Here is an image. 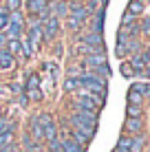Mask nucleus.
<instances>
[{
    "mask_svg": "<svg viewBox=\"0 0 150 152\" xmlns=\"http://www.w3.org/2000/svg\"><path fill=\"white\" fill-rule=\"evenodd\" d=\"M4 44H7V33L0 31V46H4Z\"/></svg>",
    "mask_w": 150,
    "mask_h": 152,
    "instance_id": "nucleus-34",
    "label": "nucleus"
},
{
    "mask_svg": "<svg viewBox=\"0 0 150 152\" xmlns=\"http://www.w3.org/2000/svg\"><path fill=\"white\" fill-rule=\"evenodd\" d=\"M22 152H24V150H22Z\"/></svg>",
    "mask_w": 150,
    "mask_h": 152,
    "instance_id": "nucleus-40",
    "label": "nucleus"
},
{
    "mask_svg": "<svg viewBox=\"0 0 150 152\" xmlns=\"http://www.w3.org/2000/svg\"><path fill=\"white\" fill-rule=\"evenodd\" d=\"M143 143H146V139H143L141 134L132 137V145H130V152H141V150H143Z\"/></svg>",
    "mask_w": 150,
    "mask_h": 152,
    "instance_id": "nucleus-21",
    "label": "nucleus"
},
{
    "mask_svg": "<svg viewBox=\"0 0 150 152\" xmlns=\"http://www.w3.org/2000/svg\"><path fill=\"white\" fill-rule=\"evenodd\" d=\"M143 75H146V77H150V64L146 66V71H143Z\"/></svg>",
    "mask_w": 150,
    "mask_h": 152,
    "instance_id": "nucleus-35",
    "label": "nucleus"
},
{
    "mask_svg": "<svg viewBox=\"0 0 150 152\" xmlns=\"http://www.w3.org/2000/svg\"><path fill=\"white\" fill-rule=\"evenodd\" d=\"M102 29H104V9H100L95 15V24H93V33H100L102 35Z\"/></svg>",
    "mask_w": 150,
    "mask_h": 152,
    "instance_id": "nucleus-18",
    "label": "nucleus"
},
{
    "mask_svg": "<svg viewBox=\"0 0 150 152\" xmlns=\"http://www.w3.org/2000/svg\"><path fill=\"white\" fill-rule=\"evenodd\" d=\"M141 128H143V121H141V117H135V119H126V130H128V132H132V134H139V132H141Z\"/></svg>",
    "mask_w": 150,
    "mask_h": 152,
    "instance_id": "nucleus-13",
    "label": "nucleus"
},
{
    "mask_svg": "<svg viewBox=\"0 0 150 152\" xmlns=\"http://www.w3.org/2000/svg\"><path fill=\"white\" fill-rule=\"evenodd\" d=\"M13 66H15V57L9 53L7 49H2V51H0V69L9 71V69H13Z\"/></svg>",
    "mask_w": 150,
    "mask_h": 152,
    "instance_id": "nucleus-10",
    "label": "nucleus"
},
{
    "mask_svg": "<svg viewBox=\"0 0 150 152\" xmlns=\"http://www.w3.org/2000/svg\"><path fill=\"white\" fill-rule=\"evenodd\" d=\"M128 13L135 15V18H137V15H141L143 13V2H141V0H132V2L128 4Z\"/></svg>",
    "mask_w": 150,
    "mask_h": 152,
    "instance_id": "nucleus-17",
    "label": "nucleus"
},
{
    "mask_svg": "<svg viewBox=\"0 0 150 152\" xmlns=\"http://www.w3.org/2000/svg\"><path fill=\"white\" fill-rule=\"evenodd\" d=\"M4 49H7L11 55H15V53H20V51H22V44H20V40H7Z\"/></svg>",
    "mask_w": 150,
    "mask_h": 152,
    "instance_id": "nucleus-19",
    "label": "nucleus"
},
{
    "mask_svg": "<svg viewBox=\"0 0 150 152\" xmlns=\"http://www.w3.org/2000/svg\"><path fill=\"white\" fill-rule=\"evenodd\" d=\"M126 115H128V119L141 117V106H130V104H128V108H126Z\"/></svg>",
    "mask_w": 150,
    "mask_h": 152,
    "instance_id": "nucleus-26",
    "label": "nucleus"
},
{
    "mask_svg": "<svg viewBox=\"0 0 150 152\" xmlns=\"http://www.w3.org/2000/svg\"><path fill=\"white\" fill-rule=\"evenodd\" d=\"M9 130H13V121L7 119V117H0V134L9 132Z\"/></svg>",
    "mask_w": 150,
    "mask_h": 152,
    "instance_id": "nucleus-25",
    "label": "nucleus"
},
{
    "mask_svg": "<svg viewBox=\"0 0 150 152\" xmlns=\"http://www.w3.org/2000/svg\"><path fill=\"white\" fill-rule=\"evenodd\" d=\"M148 64H150V62L146 60V55H143V53H137V55L130 60V66H132V71H135V75H137V73H143Z\"/></svg>",
    "mask_w": 150,
    "mask_h": 152,
    "instance_id": "nucleus-8",
    "label": "nucleus"
},
{
    "mask_svg": "<svg viewBox=\"0 0 150 152\" xmlns=\"http://www.w3.org/2000/svg\"><path fill=\"white\" fill-rule=\"evenodd\" d=\"M102 104L100 97L95 95H89V93H82V95H77L75 99V106L77 110H86V113H97V106Z\"/></svg>",
    "mask_w": 150,
    "mask_h": 152,
    "instance_id": "nucleus-2",
    "label": "nucleus"
},
{
    "mask_svg": "<svg viewBox=\"0 0 150 152\" xmlns=\"http://www.w3.org/2000/svg\"><path fill=\"white\" fill-rule=\"evenodd\" d=\"M84 64L91 66L93 71H97L100 66H106V57H104V53H93V55L84 57Z\"/></svg>",
    "mask_w": 150,
    "mask_h": 152,
    "instance_id": "nucleus-7",
    "label": "nucleus"
},
{
    "mask_svg": "<svg viewBox=\"0 0 150 152\" xmlns=\"http://www.w3.org/2000/svg\"><path fill=\"white\" fill-rule=\"evenodd\" d=\"M71 124H73L77 130H89V132H95L97 115L95 113H86V110H75L73 115H71Z\"/></svg>",
    "mask_w": 150,
    "mask_h": 152,
    "instance_id": "nucleus-1",
    "label": "nucleus"
},
{
    "mask_svg": "<svg viewBox=\"0 0 150 152\" xmlns=\"http://www.w3.org/2000/svg\"><path fill=\"white\" fill-rule=\"evenodd\" d=\"M27 38L31 40V44H33V46H35V44H40V42L44 40V35H42V24H31Z\"/></svg>",
    "mask_w": 150,
    "mask_h": 152,
    "instance_id": "nucleus-9",
    "label": "nucleus"
},
{
    "mask_svg": "<svg viewBox=\"0 0 150 152\" xmlns=\"http://www.w3.org/2000/svg\"><path fill=\"white\" fill-rule=\"evenodd\" d=\"M71 139L77 141L80 145H86V143L93 139V132H89V130H77V128H73V137H71Z\"/></svg>",
    "mask_w": 150,
    "mask_h": 152,
    "instance_id": "nucleus-11",
    "label": "nucleus"
},
{
    "mask_svg": "<svg viewBox=\"0 0 150 152\" xmlns=\"http://www.w3.org/2000/svg\"><path fill=\"white\" fill-rule=\"evenodd\" d=\"M49 11L53 13V18H64V15H69V2H64V0H55L53 4H49Z\"/></svg>",
    "mask_w": 150,
    "mask_h": 152,
    "instance_id": "nucleus-6",
    "label": "nucleus"
},
{
    "mask_svg": "<svg viewBox=\"0 0 150 152\" xmlns=\"http://www.w3.org/2000/svg\"><path fill=\"white\" fill-rule=\"evenodd\" d=\"M22 143H24V152H27V150H38V145H35V141L31 139V134H24Z\"/></svg>",
    "mask_w": 150,
    "mask_h": 152,
    "instance_id": "nucleus-28",
    "label": "nucleus"
},
{
    "mask_svg": "<svg viewBox=\"0 0 150 152\" xmlns=\"http://www.w3.org/2000/svg\"><path fill=\"white\" fill-rule=\"evenodd\" d=\"M62 152H84V145L73 139H62Z\"/></svg>",
    "mask_w": 150,
    "mask_h": 152,
    "instance_id": "nucleus-12",
    "label": "nucleus"
},
{
    "mask_svg": "<svg viewBox=\"0 0 150 152\" xmlns=\"http://www.w3.org/2000/svg\"><path fill=\"white\" fill-rule=\"evenodd\" d=\"M60 152H62V150H60Z\"/></svg>",
    "mask_w": 150,
    "mask_h": 152,
    "instance_id": "nucleus-39",
    "label": "nucleus"
},
{
    "mask_svg": "<svg viewBox=\"0 0 150 152\" xmlns=\"http://www.w3.org/2000/svg\"><path fill=\"white\" fill-rule=\"evenodd\" d=\"M141 2H146V0H141Z\"/></svg>",
    "mask_w": 150,
    "mask_h": 152,
    "instance_id": "nucleus-37",
    "label": "nucleus"
},
{
    "mask_svg": "<svg viewBox=\"0 0 150 152\" xmlns=\"http://www.w3.org/2000/svg\"><path fill=\"white\" fill-rule=\"evenodd\" d=\"M121 75H124V77H132V75H135L130 62H124V64H121Z\"/></svg>",
    "mask_w": 150,
    "mask_h": 152,
    "instance_id": "nucleus-29",
    "label": "nucleus"
},
{
    "mask_svg": "<svg viewBox=\"0 0 150 152\" xmlns=\"http://www.w3.org/2000/svg\"><path fill=\"white\" fill-rule=\"evenodd\" d=\"M69 13H71V18L77 20V22H84L86 18H89V7L86 4H82V2H71L69 4Z\"/></svg>",
    "mask_w": 150,
    "mask_h": 152,
    "instance_id": "nucleus-5",
    "label": "nucleus"
},
{
    "mask_svg": "<svg viewBox=\"0 0 150 152\" xmlns=\"http://www.w3.org/2000/svg\"><path fill=\"white\" fill-rule=\"evenodd\" d=\"M38 88H40V77L38 73H31L27 77V91H38Z\"/></svg>",
    "mask_w": 150,
    "mask_h": 152,
    "instance_id": "nucleus-20",
    "label": "nucleus"
},
{
    "mask_svg": "<svg viewBox=\"0 0 150 152\" xmlns=\"http://www.w3.org/2000/svg\"><path fill=\"white\" fill-rule=\"evenodd\" d=\"M82 44H89V46H95V49H102V35L100 33H89L82 38Z\"/></svg>",
    "mask_w": 150,
    "mask_h": 152,
    "instance_id": "nucleus-14",
    "label": "nucleus"
},
{
    "mask_svg": "<svg viewBox=\"0 0 150 152\" xmlns=\"http://www.w3.org/2000/svg\"><path fill=\"white\" fill-rule=\"evenodd\" d=\"M128 104H130V106H143V95L137 93L135 88H130V91H128Z\"/></svg>",
    "mask_w": 150,
    "mask_h": 152,
    "instance_id": "nucleus-15",
    "label": "nucleus"
},
{
    "mask_svg": "<svg viewBox=\"0 0 150 152\" xmlns=\"http://www.w3.org/2000/svg\"><path fill=\"white\" fill-rule=\"evenodd\" d=\"M130 88H135V91L141 93L143 97H150V86H148V84H132Z\"/></svg>",
    "mask_w": 150,
    "mask_h": 152,
    "instance_id": "nucleus-27",
    "label": "nucleus"
},
{
    "mask_svg": "<svg viewBox=\"0 0 150 152\" xmlns=\"http://www.w3.org/2000/svg\"><path fill=\"white\" fill-rule=\"evenodd\" d=\"M80 27H82V22H77V20H73V18H69V29H71V31H77Z\"/></svg>",
    "mask_w": 150,
    "mask_h": 152,
    "instance_id": "nucleus-33",
    "label": "nucleus"
},
{
    "mask_svg": "<svg viewBox=\"0 0 150 152\" xmlns=\"http://www.w3.org/2000/svg\"><path fill=\"white\" fill-rule=\"evenodd\" d=\"M130 145H132V137H121L117 141L115 152H130Z\"/></svg>",
    "mask_w": 150,
    "mask_h": 152,
    "instance_id": "nucleus-16",
    "label": "nucleus"
},
{
    "mask_svg": "<svg viewBox=\"0 0 150 152\" xmlns=\"http://www.w3.org/2000/svg\"><path fill=\"white\" fill-rule=\"evenodd\" d=\"M130 24H135V15H130V13H124V18H121V27H130Z\"/></svg>",
    "mask_w": 150,
    "mask_h": 152,
    "instance_id": "nucleus-31",
    "label": "nucleus"
},
{
    "mask_svg": "<svg viewBox=\"0 0 150 152\" xmlns=\"http://www.w3.org/2000/svg\"><path fill=\"white\" fill-rule=\"evenodd\" d=\"M9 27V11L7 7H0V31H4Z\"/></svg>",
    "mask_w": 150,
    "mask_h": 152,
    "instance_id": "nucleus-24",
    "label": "nucleus"
},
{
    "mask_svg": "<svg viewBox=\"0 0 150 152\" xmlns=\"http://www.w3.org/2000/svg\"><path fill=\"white\" fill-rule=\"evenodd\" d=\"M139 31L141 33H150V18H143V22L139 24Z\"/></svg>",
    "mask_w": 150,
    "mask_h": 152,
    "instance_id": "nucleus-32",
    "label": "nucleus"
},
{
    "mask_svg": "<svg viewBox=\"0 0 150 152\" xmlns=\"http://www.w3.org/2000/svg\"><path fill=\"white\" fill-rule=\"evenodd\" d=\"M20 4H22V0H7V11H9V13H11V11H18Z\"/></svg>",
    "mask_w": 150,
    "mask_h": 152,
    "instance_id": "nucleus-30",
    "label": "nucleus"
},
{
    "mask_svg": "<svg viewBox=\"0 0 150 152\" xmlns=\"http://www.w3.org/2000/svg\"><path fill=\"white\" fill-rule=\"evenodd\" d=\"M27 9L31 15H49V0H27Z\"/></svg>",
    "mask_w": 150,
    "mask_h": 152,
    "instance_id": "nucleus-4",
    "label": "nucleus"
},
{
    "mask_svg": "<svg viewBox=\"0 0 150 152\" xmlns=\"http://www.w3.org/2000/svg\"><path fill=\"white\" fill-rule=\"evenodd\" d=\"M0 117H2V115H0Z\"/></svg>",
    "mask_w": 150,
    "mask_h": 152,
    "instance_id": "nucleus-38",
    "label": "nucleus"
},
{
    "mask_svg": "<svg viewBox=\"0 0 150 152\" xmlns=\"http://www.w3.org/2000/svg\"><path fill=\"white\" fill-rule=\"evenodd\" d=\"M80 88V82H77V77H69V80H64V91L66 93H73Z\"/></svg>",
    "mask_w": 150,
    "mask_h": 152,
    "instance_id": "nucleus-22",
    "label": "nucleus"
},
{
    "mask_svg": "<svg viewBox=\"0 0 150 152\" xmlns=\"http://www.w3.org/2000/svg\"><path fill=\"white\" fill-rule=\"evenodd\" d=\"M143 55H146V60L150 62V46H148V51H146V53H143Z\"/></svg>",
    "mask_w": 150,
    "mask_h": 152,
    "instance_id": "nucleus-36",
    "label": "nucleus"
},
{
    "mask_svg": "<svg viewBox=\"0 0 150 152\" xmlns=\"http://www.w3.org/2000/svg\"><path fill=\"white\" fill-rule=\"evenodd\" d=\"M20 44H22V55H24V57H31V55H33V44H31L29 38L20 40Z\"/></svg>",
    "mask_w": 150,
    "mask_h": 152,
    "instance_id": "nucleus-23",
    "label": "nucleus"
},
{
    "mask_svg": "<svg viewBox=\"0 0 150 152\" xmlns=\"http://www.w3.org/2000/svg\"><path fill=\"white\" fill-rule=\"evenodd\" d=\"M58 31H60V20L58 18H53V15H49V20L42 24V35H44V42H49V40H53L55 35H58Z\"/></svg>",
    "mask_w": 150,
    "mask_h": 152,
    "instance_id": "nucleus-3",
    "label": "nucleus"
}]
</instances>
